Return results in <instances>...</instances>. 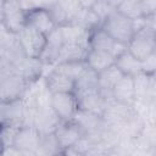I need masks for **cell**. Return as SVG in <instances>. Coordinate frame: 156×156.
<instances>
[{
  "label": "cell",
  "instance_id": "8fae6325",
  "mask_svg": "<svg viewBox=\"0 0 156 156\" xmlns=\"http://www.w3.org/2000/svg\"><path fill=\"white\" fill-rule=\"evenodd\" d=\"M61 122H62L61 118L52 110L51 105L35 107L32 126L35 127L40 134L55 133L58 126L61 124Z\"/></svg>",
  "mask_w": 156,
  "mask_h": 156
},
{
  "label": "cell",
  "instance_id": "7402d4cb",
  "mask_svg": "<svg viewBox=\"0 0 156 156\" xmlns=\"http://www.w3.org/2000/svg\"><path fill=\"white\" fill-rule=\"evenodd\" d=\"M89 51V46L79 43H63L57 63L60 62H76V61H85L87 54Z\"/></svg>",
  "mask_w": 156,
  "mask_h": 156
},
{
  "label": "cell",
  "instance_id": "d4e9b609",
  "mask_svg": "<svg viewBox=\"0 0 156 156\" xmlns=\"http://www.w3.org/2000/svg\"><path fill=\"white\" fill-rule=\"evenodd\" d=\"M87 63L85 61H76V62H60L52 66V68L68 78L73 79L74 82L83 74V72L87 69Z\"/></svg>",
  "mask_w": 156,
  "mask_h": 156
},
{
  "label": "cell",
  "instance_id": "5b68a950",
  "mask_svg": "<svg viewBox=\"0 0 156 156\" xmlns=\"http://www.w3.org/2000/svg\"><path fill=\"white\" fill-rule=\"evenodd\" d=\"M28 112H29V106L26 104L24 99H18V100L6 101V102L1 101L0 124L21 128L22 126H26Z\"/></svg>",
  "mask_w": 156,
  "mask_h": 156
},
{
  "label": "cell",
  "instance_id": "f1b7e54d",
  "mask_svg": "<svg viewBox=\"0 0 156 156\" xmlns=\"http://www.w3.org/2000/svg\"><path fill=\"white\" fill-rule=\"evenodd\" d=\"M18 129H20L18 127H13V126H6V124L1 126L0 138H1L2 149L9 147V146H13L15 139H16V134H17Z\"/></svg>",
  "mask_w": 156,
  "mask_h": 156
},
{
  "label": "cell",
  "instance_id": "5bb4252c",
  "mask_svg": "<svg viewBox=\"0 0 156 156\" xmlns=\"http://www.w3.org/2000/svg\"><path fill=\"white\" fill-rule=\"evenodd\" d=\"M13 67L16 73L24 77L30 84H34L43 77L45 65L41 62L39 57L24 56L18 62H16Z\"/></svg>",
  "mask_w": 156,
  "mask_h": 156
},
{
  "label": "cell",
  "instance_id": "52a82bcc",
  "mask_svg": "<svg viewBox=\"0 0 156 156\" xmlns=\"http://www.w3.org/2000/svg\"><path fill=\"white\" fill-rule=\"evenodd\" d=\"M156 40V33L145 27L141 30L134 33L133 38L127 45V49L141 61L150 56L154 51V44Z\"/></svg>",
  "mask_w": 156,
  "mask_h": 156
},
{
  "label": "cell",
  "instance_id": "cb8c5ba5",
  "mask_svg": "<svg viewBox=\"0 0 156 156\" xmlns=\"http://www.w3.org/2000/svg\"><path fill=\"white\" fill-rule=\"evenodd\" d=\"M72 23L78 24V26L83 27L84 29L91 32L93 29H95L98 27H101L102 21L94 12L93 9H84V7H82V10L78 12V15L72 21Z\"/></svg>",
  "mask_w": 156,
  "mask_h": 156
},
{
  "label": "cell",
  "instance_id": "4dcf8cb0",
  "mask_svg": "<svg viewBox=\"0 0 156 156\" xmlns=\"http://www.w3.org/2000/svg\"><path fill=\"white\" fill-rule=\"evenodd\" d=\"M141 65H143V73H146V74L156 73V56L154 54L144 58L141 61Z\"/></svg>",
  "mask_w": 156,
  "mask_h": 156
},
{
  "label": "cell",
  "instance_id": "ba28073f",
  "mask_svg": "<svg viewBox=\"0 0 156 156\" xmlns=\"http://www.w3.org/2000/svg\"><path fill=\"white\" fill-rule=\"evenodd\" d=\"M50 105L62 122L72 121L78 111V101L74 93L51 94Z\"/></svg>",
  "mask_w": 156,
  "mask_h": 156
},
{
  "label": "cell",
  "instance_id": "7a4b0ae2",
  "mask_svg": "<svg viewBox=\"0 0 156 156\" xmlns=\"http://www.w3.org/2000/svg\"><path fill=\"white\" fill-rule=\"evenodd\" d=\"M32 84L18 73L0 76V98L1 101H13L23 99Z\"/></svg>",
  "mask_w": 156,
  "mask_h": 156
},
{
  "label": "cell",
  "instance_id": "4fadbf2b",
  "mask_svg": "<svg viewBox=\"0 0 156 156\" xmlns=\"http://www.w3.org/2000/svg\"><path fill=\"white\" fill-rule=\"evenodd\" d=\"M63 43L65 40H63V35L60 27L55 28L49 35H46L45 48L39 56V58L45 66H55L57 63L58 55Z\"/></svg>",
  "mask_w": 156,
  "mask_h": 156
},
{
  "label": "cell",
  "instance_id": "6da1fadb",
  "mask_svg": "<svg viewBox=\"0 0 156 156\" xmlns=\"http://www.w3.org/2000/svg\"><path fill=\"white\" fill-rule=\"evenodd\" d=\"M101 28L110 34L116 41L128 45L134 35L133 20L121 13L117 9L113 10L101 23Z\"/></svg>",
  "mask_w": 156,
  "mask_h": 156
},
{
  "label": "cell",
  "instance_id": "f546056e",
  "mask_svg": "<svg viewBox=\"0 0 156 156\" xmlns=\"http://www.w3.org/2000/svg\"><path fill=\"white\" fill-rule=\"evenodd\" d=\"M91 9H93L94 12L100 17L101 21H104L113 10H116L115 7H112L110 4H107V2L104 1V0H98V1L95 2V5H94Z\"/></svg>",
  "mask_w": 156,
  "mask_h": 156
},
{
  "label": "cell",
  "instance_id": "4316f807",
  "mask_svg": "<svg viewBox=\"0 0 156 156\" xmlns=\"http://www.w3.org/2000/svg\"><path fill=\"white\" fill-rule=\"evenodd\" d=\"M58 154H61V147L58 145L55 133L41 134L38 155H58Z\"/></svg>",
  "mask_w": 156,
  "mask_h": 156
},
{
  "label": "cell",
  "instance_id": "484cf974",
  "mask_svg": "<svg viewBox=\"0 0 156 156\" xmlns=\"http://www.w3.org/2000/svg\"><path fill=\"white\" fill-rule=\"evenodd\" d=\"M98 87V73L93 71L91 68L87 67V69L83 72V74L76 80V87L73 93H79V91H85V90H91L96 89Z\"/></svg>",
  "mask_w": 156,
  "mask_h": 156
},
{
  "label": "cell",
  "instance_id": "d6a6232c",
  "mask_svg": "<svg viewBox=\"0 0 156 156\" xmlns=\"http://www.w3.org/2000/svg\"><path fill=\"white\" fill-rule=\"evenodd\" d=\"M96 1H98V0H79L82 7H84V9H91V7L95 5Z\"/></svg>",
  "mask_w": 156,
  "mask_h": 156
},
{
  "label": "cell",
  "instance_id": "83f0119b",
  "mask_svg": "<svg viewBox=\"0 0 156 156\" xmlns=\"http://www.w3.org/2000/svg\"><path fill=\"white\" fill-rule=\"evenodd\" d=\"M117 10L132 20L143 16L140 0H123L121 5L117 7Z\"/></svg>",
  "mask_w": 156,
  "mask_h": 156
},
{
  "label": "cell",
  "instance_id": "30bf717a",
  "mask_svg": "<svg viewBox=\"0 0 156 156\" xmlns=\"http://www.w3.org/2000/svg\"><path fill=\"white\" fill-rule=\"evenodd\" d=\"M89 49L104 50L111 52L115 57L127 50V45L116 41L110 34H107L101 27L93 29L89 34Z\"/></svg>",
  "mask_w": 156,
  "mask_h": 156
},
{
  "label": "cell",
  "instance_id": "9c48e42d",
  "mask_svg": "<svg viewBox=\"0 0 156 156\" xmlns=\"http://www.w3.org/2000/svg\"><path fill=\"white\" fill-rule=\"evenodd\" d=\"M40 133L38 129L33 126H22L15 139L13 146H16L22 156H28V155H38V149L40 144Z\"/></svg>",
  "mask_w": 156,
  "mask_h": 156
},
{
  "label": "cell",
  "instance_id": "9a60e30c",
  "mask_svg": "<svg viewBox=\"0 0 156 156\" xmlns=\"http://www.w3.org/2000/svg\"><path fill=\"white\" fill-rule=\"evenodd\" d=\"M55 135L57 138L58 145L61 147V154H62L63 150L74 146L84 134L80 127L72 119L67 122H61V124L55 132Z\"/></svg>",
  "mask_w": 156,
  "mask_h": 156
},
{
  "label": "cell",
  "instance_id": "836d02e7",
  "mask_svg": "<svg viewBox=\"0 0 156 156\" xmlns=\"http://www.w3.org/2000/svg\"><path fill=\"white\" fill-rule=\"evenodd\" d=\"M104 1H106L107 4H110L112 7H115V9H117L119 5H121V2L123 1V0H104Z\"/></svg>",
  "mask_w": 156,
  "mask_h": 156
},
{
  "label": "cell",
  "instance_id": "ffe728a7",
  "mask_svg": "<svg viewBox=\"0 0 156 156\" xmlns=\"http://www.w3.org/2000/svg\"><path fill=\"white\" fill-rule=\"evenodd\" d=\"M115 61L116 57L111 52L104 50H96V49H89L85 57L87 66L93 71H95L96 73H100L104 69L108 68L110 66L115 65Z\"/></svg>",
  "mask_w": 156,
  "mask_h": 156
},
{
  "label": "cell",
  "instance_id": "8992f818",
  "mask_svg": "<svg viewBox=\"0 0 156 156\" xmlns=\"http://www.w3.org/2000/svg\"><path fill=\"white\" fill-rule=\"evenodd\" d=\"M17 38L26 55L30 57H39L46 44V35L28 24L17 34Z\"/></svg>",
  "mask_w": 156,
  "mask_h": 156
},
{
  "label": "cell",
  "instance_id": "44dd1931",
  "mask_svg": "<svg viewBox=\"0 0 156 156\" xmlns=\"http://www.w3.org/2000/svg\"><path fill=\"white\" fill-rule=\"evenodd\" d=\"M115 65L118 67V69L124 76L136 77L138 74H140L143 72L141 60L138 58L135 55H133L128 49L124 50L122 54H119L116 57Z\"/></svg>",
  "mask_w": 156,
  "mask_h": 156
},
{
  "label": "cell",
  "instance_id": "277c9868",
  "mask_svg": "<svg viewBox=\"0 0 156 156\" xmlns=\"http://www.w3.org/2000/svg\"><path fill=\"white\" fill-rule=\"evenodd\" d=\"M1 26L9 32L18 34L26 26V11L18 0H1Z\"/></svg>",
  "mask_w": 156,
  "mask_h": 156
},
{
  "label": "cell",
  "instance_id": "e575fe53",
  "mask_svg": "<svg viewBox=\"0 0 156 156\" xmlns=\"http://www.w3.org/2000/svg\"><path fill=\"white\" fill-rule=\"evenodd\" d=\"M152 54L156 56V40H155V44H154V51H152Z\"/></svg>",
  "mask_w": 156,
  "mask_h": 156
},
{
  "label": "cell",
  "instance_id": "d6986e66",
  "mask_svg": "<svg viewBox=\"0 0 156 156\" xmlns=\"http://www.w3.org/2000/svg\"><path fill=\"white\" fill-rule=\"evenodd\" d=\"M124 74L118 69L116 65L110 66L108 68L104 69L102 72L98 73V87L101 94L107 99H112V89L116 83L123 77Z\"/></svg>",
  "mask_w": 156,
  "mask_h": 156
},
{
  "label": "cell",
  "instance_id": "ac0fdd59",
  "mask_svg": "<svg viewBox=\"0 0 156 156\" xmlns=\"http://www.w3.org/2000/svg\"><path fill=\"white\" fill-rule=\"evenodd\" d=\"M112 99L127 105H134L135 102V83L134 77L123 76L112 89Z\"/></svg>",
  "mask_w": 156,
  "mask_h": 156
},
{
  "label": "cell",
  "instance_id": "7c38bea8",
  "mask_svg": "<svg viewBox=\"0 0 156 156\" xmlns=\"http://www.w3.org/2000/svg\"><path fill=\"white\" fill-rule=\"evenodd\" d=\"M77 101H78V108L84 110V111H89L96 115H102L106 104H107V99L101 94V91L99 90V88L96 89H91V90H85V91H79V93H74Z\"/></svg>",
  "mask_w": 156,
  "mask_h": 156
},
{
  "label": "cell",
  "instance_id": "e0dca14e",
  "mask_svg": "<svg viewBox=\"0 0 156 156\" xmlns=\"http://www.w3.org/2000/svg\"><path fill=\"white\" fill-rule=\"evenodd\" d=\"M46 89L51 93H73L76 82L67 76L55 71L54 68L43 78Z\"/></svg>",
  "mask_w": 156,
  "mask_h": 156
},
{
  "label": "cell",
  "instance_id": "1f68e13d",
  "mask_svg": "<svg viewBox=\"0 0 156 156\" xmlns=\"http://www.w3.org/2000/svg\"><path fill=\"white\" fill-rule=\"evenodd\" d=\"M143 16H151L156 13V0H140Z\"/></svg>",
  "mask_w": 156,
  "mask_h": 156
},
{
  "label": "cell",
  "instance_id": "603a6c76",
  "mask_svg": "<svg viewBox=\"0 0 156 156\" xmlns=\"http://www.w3.org/2000/svg\"><path fill=\"white\" fill-rule=\"evenodd\" d=\"M60 28H61L65 43H79L89 46V34H90L89 30L74 23H69Z\"/></svg>",
  "mask_w": 156,
  "mask_h": 156
},
{
  "label": "cell",
  "instance_id": "2e32d148",
  "mask_svg": "<svg viewBox=\"0 0 156 156\" xmlns=\"http://www.w3.org/2000/svg\"><path fill=\"white\" fill-rule=\"evenodd\" d=\"M26 24L34 27L45 35H49L56 27L48 9H34L26 12Z\"/></svg>",
  "mask_w": 156,
  "mask_h": 156
},
{
  "label": "cell",
  "instance_id": "3957f363",
  "mask_svg": "<svg viewBox=\"0 0 156 156\" xmlns=\"http://www.w3.org/2000/svg\"><path fill=\"white\" fill-rule=\"evenodd\" d=\"M136 113L134 106L123 104L115 99H110L106 104V107L101 115L104 122L116 129L119 133V129Z\"/></svg>",
  "mask_w": 156,
  "mask_h": 156
}]
</instances>
